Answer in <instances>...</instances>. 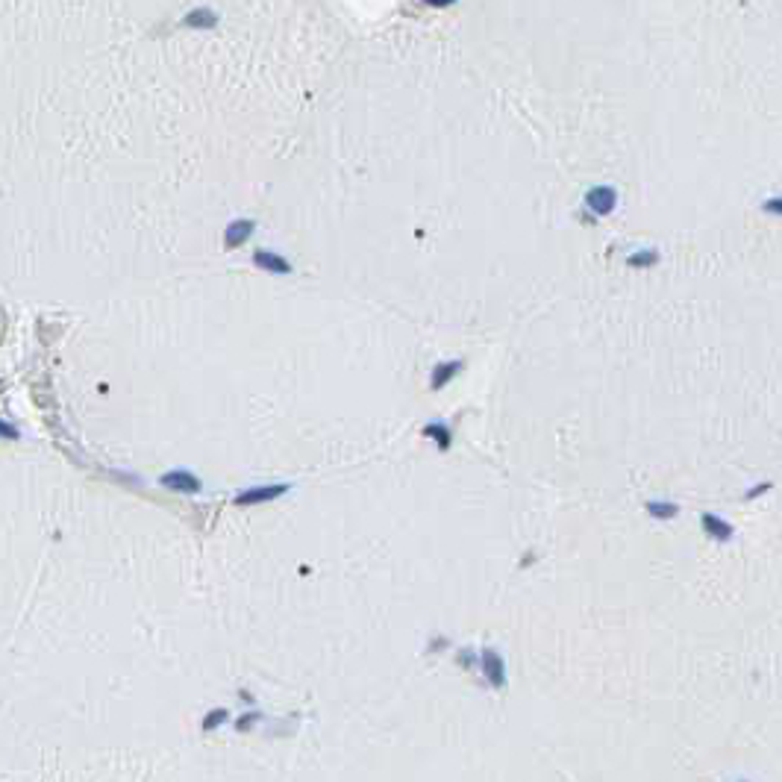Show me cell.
<instances>
[{"instance_id":"obj_1","label":"cell","mask_w":782,"mask_h":782,"mask_svg":"<svg viewBox=\"0 0 782 782\" xmlns=\"http://www.w3.org/2000/svg\"><path fill=\"white\" fill-rule=\"evenodd\" d=\"M617 203V191L612 186H594L588 194H586V206L597 215H609Z\"/></svg>"},{"instance_id":"obj_2","label":"cell","mask_w":782,"mask_h":782,"mask_svg":"<svg viewBox=\"0 0 782 782\" xmlns=\"http://www.w3.org/2000/svg\"><path fill=\"white\" fill-rule=\"evenodd\" d=\"M285 491H288V485H285V482H280V485H259V488H247V491H242V494L235 497V503H239V506L265 503V500H274V497L285 494Z\"/></svg>"},{"instance_id":"obj_3","label":"cell","mask_w":782,"mask_h":782,"mask_svg":"<svg viewBox=\"0 0 782 782\" xmlns=\"http://www.w3.org/2000/svg\"><path fill=\"white\" fill-rule=\"evenodd\" d=\"M253 224L250 218H235V221L224 230V242H227V247H239V244H244L250 235H253Z\"/></svg>"},{"instance_id":"obj_4","label":"cell","mask_w":782,"mask_h":782,"mask_svg":"<svg viewBox=\"0 0 782 782\" xmlns=\"http://www.w3.org/2000/svg\"><path fill=\"white\" fill-rule=\"evenodd\" d=\"M162 485L165 488H174V491H186V494H194L200 491V480L189 470H171V474L162 477Z\"/></svg>"},{"instance_id":"obj_5","label":"cell","mask_w":782,"mask_h":782,"mask_svg":"<svg viewBox=\"0 0 782 782\" xmlns=\"http://www.w3.org/2000/svg\"><path fill=\"white\" fill-rule=\"evenodd\" d=\"M253 262H256L259 268H268V271H274V274H292V262L283 259L280 253H271V250H256L253 253Z\"/></svg>"},{"instance_id":"obj_6","label":"cell","mask_w":782,"mask_h":782,"mask_svg":"<svg viewBox=\"0 0 782 782\" xmlns=\"http://www.w3.org/2000/svg\"><path fill=\"white\" fill-rule=\"evenodd\" d=\"M459 371H462V362H459V359H456V362H442V365H435V368H432V389L447 386Z\"/></svg>"},{"instance_id":"obj_7","label":"cell","mask_w":782,"mask_h":782,"mask_svg":"<svg viewBox=\"0 0 782 782\" xmlns=\"http://www.w3.org/2000/svg\"><path fill=\"white\" fill-rule=\"evenodd\" d=\"M703 526H706V533L709 535H715L718 541H730L733 538V526L721 521L718 515H703Z\"/></svg>"},{"instance_id":"obj_8","label":"cell","mask_w":782,"mask_h":782,"mask_svg":"<svg viewBox=\"0 0 782 782\" xmlns=\"http://www.w3.org/2000/svg\"><path fill=\"white\" fill-rule=\"evenodd\" d=\"M183 24H189V27H212V24H218V15L212 9H206V6H200V9H191L183 18Z\"/></svg>"},{"instance_id":"obj_9","label":"cell","mask_w":782,"mask_h":782,"mask_svg":"<svg viewBox=\"0 0 782 782\" xmlns=\"http://www.w3.org/2000/svg\"><path fill=\"white\" fill-rule=\"evenodd\" d=\"M647 512H650L653 518H674V515L680 512V506H677V503H659V500H653V503H647Z\"/></svg>"},{"instance_id":"obj_10","label":"cell","mask_w":782,"mask_h":782,"mask_svg":"<svg viewBox=\"0 0 782 782\" xmlns=\"http://www.w3.org/2000/svg\"><path fill=\"white\" fill-rule=\"evenodd\" d=\"M424 435H429V439L439 442V447H442V450H447V447H450V432H447L442 424H429V427L424 429Z\"/></svg>"},{"instance_id":"obj_11","label":"cell","mask_w":782,"mask_h":782,"mask_svg":"<svg viewBox=\"0 0 782 782\" xmlns=\"http://www.w3.org/2000/svg\"><path fill=\"white\" fill-rule=\"evenodd\" d=\"M656 256H659L656 250H647V253H635V256H632L629 262H632V265H644V262L650 265V262H656Z\"/></svg>"},{"instance_id":"obj_12","label":"cell","mask_w":782,"mask_h":782,"mask_svg":"<svg viewBox=\"0 0 782 782\" xmlns=\"http://www.w3.org/2000/svg\"><path fill=\"white\" fill-rule=\"evenodd\" d=\"M0 435H4V439H18V429L6 421H0Z\"/></svg>"}]
</instances>
